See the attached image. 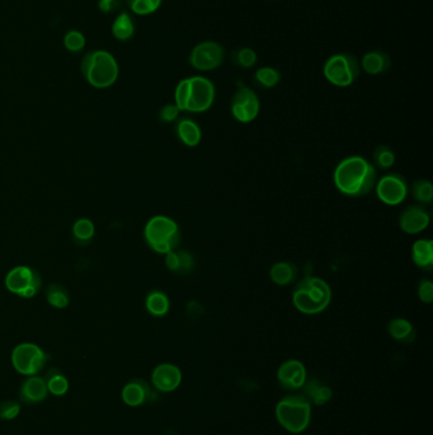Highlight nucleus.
<instances>
[{"instance_id":"f257e3e1","label":"nucleus","mask_w":433,"mask_h":435,"mask_svg":"<svg viewBox=\"0 0 433 435\" xmlns=\"http://www.w3.org/2000/svg\"><path fill=\"white\" fill-rule=\"evenodd\" d=\"M333 181L340 193L350 198H362L375 190L377 171L362 156H350L342 159L334 169Z\"/></svg>"},{"instance_id":"f03ea898","label":"nucleus","mask_w":433,"mask_h":435,"mask_svg":"<svg viewBox=\"0 0 433 435\" xmlns=\"http://www.w3.org/2000/svg\"><path fill=\"white\" fill-rule=\"evenodd\" d=\"M215 96V85L208 78L202 76H190L177 84L175 103L179 111L201 114L212 107Z\"/></svg>"},{"instance_id":"7ed1b4c3","label":"nucleus","mask_w":433,"mask_h":435,"mask_svg":"<svg viewBox=\"0 0 433 435\" xmlns=\"http://www.w3.org/2000/svg\"><path fill=\"white\" fill-rule=\"evenodd\" d=\"M332 301V289L324 279L307 277L301 279L292 292V304L304 315L324 312Z\"/></svg>"},{"instance_id":"20e7f679","label":"nucleus","mask_w":433,"mask_h":435,"mask_svg":"<svg viewBox=\"0 0 433 435\" xmlns=\"http://www.w3.org/2000/svg\"><path fill=\"white\" fill-rule=\"evenodd\" d=\"M277 423L291 433H304L311 421L313 405L302 394H289L277 402L275 407Z\"/></svg>"},{"instance_id":"39448f33","label":"nucleus","mask_w":433,"mask_h":435,"mask_svg":"<svg viewBox=\"0 0 433 435\" xmlns=\"http://www.w3.org/2000/svg\"><path fill=\"white\" fill-rule=\"evenodd\" d=\"M145 240L154 250L162 255L175 251L181 243V229L175 219L167 215H155L145 226Z\"/></svg>"},{"instance_id":"423d86ee","label":"nucleus","mask_w":433,"mask_h":435,"mask_svg":"<svg viewBox=\"0 0 433 435\" xmlns=\"http://www.w3.org/2000/svg\"><path fill=\"white\" fill-rule=\"evenodd\" d=\"M82 70L87 81L96 88L111 87L118 76V64L115 56L104 50L89 52L82 63Z\"/></svg>"},{"instance_id":"0eeeda50","label":"nucleus","mask_w":433,"mask_h":435,"mask_svg":"<svg viewBox=\"0 0 433 435\" xmlns=\"http://www.w3.org/2000/svg\"><path fill=\"white\" fill-rule=\"evenodd\" d=\"M359 73V61L350 52L334 54L326 59L323 67L325 79L340 88H346L355 83Z\"/></svg>"},{"instance_id":"6e6552de","label":"nucleus","mask_w":433,"mask_h":435,"mask_svg":"<svg viewBox=\"0 0 433 435\" xmlns=\"http://www.w3.org/2000/svg\"><path fill=\"white\" fill-rule=\"evenodd\" d=\"M47 360V354L36 343H19L12 352V364L22 376H38Z\"/></svg>"},{"instance_id":"1a4fd4ad","label":"nucleus","mask_w":433,"mask_h":435,"mask_svg":"<svg viewBox=\"0 0 433 435\" xmlns=\"http://www.w3.org/2000/svg\"><path fill=\"white\" fill-rule=\"evenodd\" d=\"M225 49L216 41H202L191 50L188 63L199 72H212L223 65Z\"/></svg>"},{"instance_id":"9d476101","label":"nucleus","mask_w":433,"mask_h":435,"mask_svg":"<svg viewBox=\"0 0 433 435\" xmlns=\"http://www.w3.org/2000/svg\"><path fill=\"white\" fill-rule=\"evenodd\" d=\"M375 191L379 200L383 201L385 205L397 206L407 199L409 193V186L407 180L399 173H388L381 178H377Z\"/></svg>"},{"instance_id":"9b49d317","label":"nucleus","mask_w":433,"mask_h":435,"mask_svg":"<svg viewBox=\"0 0 433 435\" xmlns=\"http://www.w3.org/2000/svg\"><path fill=\"white\" fill-rule=\"evenodd\" d=\"M259 111L260 100L257 93L248 87L238 88L230 100V112L233 118L242 124H249L258 118Z\"/></svg>"},{"instance_id":"f8f14e48","label":"nucleus","mask_w":433,"mask_h":435,"mask_svg":"<svg viewBox=\"0 0 433 435\" xmlns=\"http://www.w3.org/2000/svg\"><path fill=\"white\" fill-rule=\"evenodd\" d=\"M5 285L12 293L23 298H31L40 290L41 279L34 268L17 266L9 271L5 277Z\"/></svg>"},{"instance_id":"ddd939ff","label":"nucleus","mask_w":433,"mask_h":435,"mask_svg":"<svg viewBox=\"0 0 433 435\" xmlns=\"http://www.w3.org/2000/svg\"><path fill=\"white\" fill-rule=\"evenodd\" d=\"M276 376L282 390L293 392L301 390L308 381V370L300 360L289 359L278 367Z\"/></svg>"},{"instance_id":"4468645a","label":"nucleus","mask_w":433,"mask_h":435,"mask_svg":"<svg viewBox=\"0 0 433 435\" xmlns=\"http://www.w3.org/2000/svg\"><path fill=\"white\" fill-rule=\"evenodd\" d=\"M184 381L182 370L172 363H162L151 372V385L163 394L175 391Z\"/></svg>"},{"instance_id":"2eb2a0df","label":"nucleus","mask_w":433,"mask_h":435,"mask_svg":"<svg viewBox=\"0 0 433 435\" xmlns=\"http://www.w3.org/2000/svg\"><path fill=\"white\" fill-rule=\"evenodd\" d=\"M431 222L423 205H409L400 213L399 228L407 235H418L425 231Z\"/></svg>"},{"instance_id":"dca6fc26","label":"nucleus","mask_w":433,"mask_h":435,"mask_svg":"<svg viewBox=\"0 0 433 435\" xmlns=\"http://www.w3.org/2000/svg\"><path fill=\"white\" fill-rule=\"evenodd\" d=\"M122 401L125 402L130 407H140L146 403L153 401L154 392L151 385L140 378H135L133 381L127 382L122 392H121Z\"/></svg>"},{"instance_id":"f3484780","label":"nucleus","mask_w":433,"mask_h":435,"mask_svg":"<svg viewBox=\"0 0 433 435\" xmlns=\"http://www.w3.org/2000/svg\"><path fill=\"white\" fill-rule=\"evenodd\" d=\"M49 390L43 376H27L19 388V397L27 405H36L46 400Z\"/></svg>"},{"instance_id":"a211bd4d","label":"nucleus","mask_w":433,"mask_h":435,"mask_svg":"<svg viewBox=\"0 0 433 435\" xmlns=\"http://www.w3.org/2000/svg\"><path fill=\"white\" fill-rule=\"evenodd\" d=\"M359 67L368 76H381L392 67V59L385 51H368L359 61Z\"/></svg>"},{"instance_id":"6ab92c4d","label":"nucleus","mask_w":433,"mask_h":435,"mask_svg":"<svg viewBox=\"0 0 433 435\" xmlns=\"http://www.w3.org/2000/svg\"><path fill=\"white\" fill-rule=\"evenodd\" d=\"M301 390L304 391L302 394L308 399L310 403L315 406H323L331 401L333 397L332 388L319 379L307 381Z\"/></svg>"},{"instance_id":"aec40b11","label":"nucleus","mask_w":433,"mask_h":435,"mask_svg":"<svg viewBox=\"0 0 433 435\" xmlns=\"http://www.w3.org/2000/svg\"><path fill=\"white\" fill-rule=\"evenodd\" d=\"M175 131H177L178 139L184 142L186 147H190V148L197 147L202 139V130L200 125L191 118L179 120L175 127Z\"/></svg>"},{"instance_id":"412c9836","label":"nucleus","mask_w":433,"mask_h":435,"mask_svg":"<svg viewBox=\"0 0 433 435\" xmlns=\"http://www.w3.org/2000/svg\"><path fill=\"white\" fill-rule=\"evenodd\" d=\"M412 259L417 268L430 271L433 266V242L427 238L417 240L412 246Z\"/></svg>"},{"instance_id":"4be33fe9","label":"nucleus","mask_w":433,"mask_h":435,"mask_svg":"<svg viewBox=\"0 0 433 435\" xmlns=\"http://www.w3.org/2000/svg\"><path fill=\"white\" fill-rule=\"evenodd\" d=\"M299 270L295 264L289 261H278L269 268V277L272 283L280 286L290 285L298 279Z\"/></svg>"},{"instance_id":"5701e85b","label":"nucleus","mask_w":433,"mask_h":435,"mask_svg":"<svg viewBox=\"0 0 433 435\" xmlns=\"http://www.w3.org/2000/svg\"><path fill=\"white\" fill-rule=\"evenodd\" d=\"M166 266L173 273L187 274L192 271L195 266V259L191 252L177 248L175 251L168 252L166 255Z\"/></svg>"},{"instance_id":"b1692460","label":"nucleus","mask_w":433,"mask_h":435,"mask_svg":"<svg viewBox=\"0 0 433 435\" xmlns=\"http://www.w3.org/2000/svg\"><path fill=\"white\" fill-rule=\"evenodd\" d=\"M388 332L395 341L412 343L416 337V330L407 318H392L388 323Z\"/></svg>"},{"instance_id":"393cba45","label":"nucleus","mask_w":433,"mask_h":435,"mask_svg":"<svg viewBox=\"0 0 433 435\" xmlns=\"http://www.w3.org/2000/svg\"><path fill=\"white\" fill-rule=\"evenodd\" d=\"M145 306L148 312L155 316V317H163L166 316L169 308H170V301L168 298V295L160 290H154L151 292L145 301Z\"/></svg>"},{"instance_id":"a878e982","label":"nucleus","mask_w":433,"mask_h":435,"mask_svg":"<svg viewBox=\"0 0 433 435\" xmlns=\"http://www.w3.org/2000/svg\"><path fill=\"white\" fill-rule=\"evenodd\" d=\"M133 32H135V23H133V18L127 13H121L112 25V34L117 40L127 41L133 37Z\"/></svg>"},{"instance_id":"bb28decb","label":"nucleus","mask_w":433,"mask_h":435,"mask_svg":"<svg viewBox=\"0 0 433 435\" xmlns=\"http://www.w3.org/2000/svg\"><path fill=\"white\" fill-rule=\"evenodd\" d=\"M45 381L49 394L61 397L69 391V381L61 372H58V369H51L47 376H45Z\"/></svg>"},{"instance_id":"cd10ccee","label":"nucleus","mask_w":433,"mask_h":435,"mask_svg":"<svg viewBox=\"0 0 433 435\" xmlns=\"http://www.w3.org/2000/svg\"><path fill=\"white\" fill-rule=\"evenodd\" d=\"M254 81L259 87L271 89V88H275L276 85L281 82V73L276 67H259L254 73Z\"/></svg>"},{"instance_id":"c85d7f7f","label":"nucleus","mask_w":433,"mask_h":435,"mask_svg":"<svg viewBox=\"0 0 433 435\" xmlns=\"http://www.w3.org/2000/svg\"><path fill=\"white\" fill-rule=\"evenodd\" d=\"M410 193L419 204L422 205L432 204L433 186L428 180H425V178L416 180L410 187Z\"/></svg>"},{"instance_id":"c756f323","label":"nucleus","mask_w":433,"mask_h":435,"mask_svg":"<svg viewBox=\"0 0 433 435\" xmlns=\"http://www.w3.org/2000/svg\"><path fill=\"white\" fill-rule=\"evenodd\" d=\"M374 166L380 169H389L395 163V153L388 145H379L373 156Z\"/></svg>"},{"instance_id":"7c9ffc66","label":"nucleus","mask_w":433,"mask_h":435,"mask_svg":"<svg viewBox=\"0 0 433 435\" xmlns=\"http://www.w3.org/2000/svg\"><path fill=\"white\" fill-rule=\"evenodd\" d=\"M258 61L257 52L250 47H242L233 52V63L243 69H250Z\"/></svg>"},{"instance_id":"2f4dec72","label":"nucleus","mask_w":433,"mask_h":435,"mask_svg":"<svg viewBox=\"0 0 433 435\" xmlns=\"http://www.w3.org/2000/svg\"><path fill=\"white\" fill-rule=\"evenodd\" d=\"M163 0H127V4L133 13L139 16H148L157 12Z\"/></svg>"},{"instance_id":"473e14b6","label":"nucleus","mask_w":433,"mask_h":435,"mask_svg":"<svg viewBox=\"0 0 433 435\" xmlns=\"http://www.w3.org/2000/svg\"><path fill=\"white\" fill-rule=\"evenodd\" d=\"M47 301L56 308H65L69 303V297L63 286L52 285L47 292Z\"/></svg>"},{"instance_id":"72a5a7b5","label":"nucleus","mask_w":433,"mask_h":435,"mask_svg":"<svg viewBox=\"0 0 433 435\" xmlns=\"http://www.w3.org/2000/svg\"><path fill=\"white\" fill-rule=\"evenodd\" d=\"M73 233L79 241H89L94 235V224L89 219H79L74 224Z\"/></svg>"},{"instance_id":"f704fd0d","label":"nucleus","mask_w":433,"mask_h":435,"mask_svg":"<svg viewBox=\"0 0 433 435\" xmlns=\"http://www.w3.org/2000/svg\"><path fill=\"white\" fill-rule=\"evenodd\" d=\"M64 43H65V47L67 50L71 51V52H79V51L83 50L84 46H85V37L79 31H69L65 34Z\"/></svg>"},{"instance_id":"c9c22d12","label":"nucleus","mask_w":433,"mask_h":435,"mask_svg":"<svg viewBox=\"0 0 433 435\" xmlns=\"http://www.w3.org/2000/svg\"><path fill=\"white\" fill-rule=\"evenodd\" d=\"M22 410V406L18 401L8 400L0 403V418L1 420H14Z\"/></svg>"},{"instance_id":"e433bc0d","label":"nucleus","mask_w":433,"mask_h":435,"mask_svg":"<svg viewBox=\"0 0 433 435\" xmlns=\"http://www.w3.org/2000/svg\"><path fill=\"white\" fill-rule=\"evenodd\" d=\"M417 293H418V298L419 301H423V303H432L433 301V283L430 279H422L419 283H418V288H417Z\"/></svg>"},{"instance_id":"4c0bfd02","label":"nucleus","mask_w":433,"mask_h":435,"mask_svg":"<svg viewBox=\"0 0 433 435\" xmlns=\"http://www.w3.org/2000/svg\"><path fill=\"white\" fill-rule=\"evenodd\" d=\"M179 109L175 106V103H169L166 105L163 109H160V120L163 123H173L175 120H177L178 115H179Z\"/></svg>"},{"instance_id":"58836bf2","label":"nucleus","mask_w":433,"mask_h":435,"mask_svg":"<svg viewBox=\"0 0 433 435\" xmlns=\"http://www.w3.org/2000/svg\"><path fill=\"white\" fill-rule=\"evenodd\" d=\"M117 4H118V0H100V10L109 12V10L116 8Z\"/></svg>"}]
</instances>
